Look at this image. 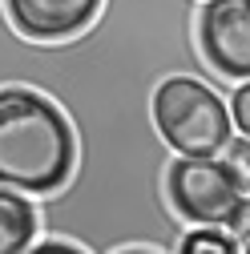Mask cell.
Returning a JSON list of instances; mask_svg holds the SVG:
<instances>
[{
  "mask_svg": "<svg viewBox=\"0 0 250 254\" xmlns=\"http://www.w3.org/2000/svg\"><path fill=\"white\" fill-rule=\"evenodd\" d=\"M198 49L218 77H250V0H206L198 8Z\"/></svg>",
  "mask_w": 250,
  "mask_h": 254,
  "instance_id": "277c9868",
  "label": "cell"
},
{
  "mask_svg": "<svg viewBox=\"0 0 250 254\" xmlns=\"http://www.w3.org/2000/svg\"><path fill=\"white\" fill-rule=\"evenodd\" d=\"M166 190L174 210L194 226H234L250 190L226 166V157H174L166 174Z\"/></svg>",
  "mask_w": 250,
  "mask_h": 254,
  "instance_id": "3957f363",
  "label": "cell"
},
{
  "mask_svg": "<svg viewBox=\"0 0 250 254\" xmlns=\"http://www.w3.org/2000/svg\"><path fill=\"white\" fill-rule=\"evenodd\" d=\"M230 234H234V242H238V250L242 254H250V198H246V206H242V214H238V222L230 226Z\"/></svg>",
  "mask_w": 250,
  "mask_h": 254,
  "instance_id": "30bf717a",
  "label": "cell"
},
{
  "mask_svg": "<svg viewBox=\"0 0 250 254\" xmlns=\"http://www.w3.org/2000/svg\"><path fill=\"white\" fill-rule=\"evenodd\" d=\"M153 125L162 141L182 157H218L234 133L230 105L198 77H166L158 85Z\"/></svg>",
  "mask_w": 250,
  "mask_h": 254,
  "instance_id": "7a4b0ae2",
  "label": "cell"
},
{
  "mask_svg": "<svg viewBox=\"0 0 250 254\" xmlns=\"http://www.w3.org/2000/svg\"><path fill=\"white\" fill-rule=\"evenodd\" d=\"M178 254H242L234 234H226V226H198L182 238Z\"/></svg>",
  "mask_w": 250,
  "mask_h": 254,
  "instance_id": "52a82bcc",
  "label": "cell"
},
{
  "mask_svg": "<svg viewBox=\"0 0 250 254\" xmlns=\"http://www.w3.org/2000/svg\"><path fill=\"white\" fill-rule=\"evenodd\" d=\"M12 24L33 41L73 37L97 16L101 0H4Z\"/></svg>",
  "mask_w": 250,
  "mask_h": 254,
  "instance_id": "5b68a950",
  "label": "cell"
},
{
  "mask_svg": "<svg viewBox=\"0 0 250 254\" xmlns=\"http://www.w3.org/2000/svg\"><path fill=\"white\" fill-rule=\"evenodd\" d=\"M218 157H226V166H230V170L242 178V186L250 190V137H242V141H234V137H230V141H226V149L218 153Z\"/></svg>",
  "mask_w": 250,
  "mask_h": 254,
  "instance_id": "9c48e42d",
  "label": "cell"
},
{
  "mask_svg": "<svg viewBox=\"0 0 250 254\" xmlns=\"http://www.w3.org/2000/svg\"><path fill=\"white\" fill-rule=\"evenodd\" d=\"M77 137L69 117L33 89H0V186L53 194L69 182Z\"/></svg>",
  "mask_w": 250,
  "mask_h": 254,
  "instance_id": "6da1fadb",
  "label": "cell"
},
{
  "mask_svg": "<svg viewBox=\"0 0 250 254\" xmlns=\"http://www.w3.org/2000/svg\"><path fill=\"white\" fill-rule=\"evenodd\" d=\"M121 254H149V250H121Z\"/></svg>",
  "mask_w": 250,
  "mask_h": 254,
  "instance_id": "7c38bea8",
  "label": "cell"
},
{
  "mask_svg": "<svg viewBox=\"0 0 250 254\" xmlns=\"http://www.w3.org/2000/svg\"><path fill=\"white\" fill-rule=\"evenodd\" d=\"M37 238V206L20 190L0 186V254H24Z\"/></svg>",
  "mask_w": 250,
  "mask_h": 254,
  "instance_id": "8992f818",
  "label": "cell"
},
{
  "mask_svg": "<svg viewBox=\"0 0 250 254\" xmlns=\"http://www.w3.org/2000/svg\"><path fill=\"white\" fill-rule=\"evenodd\" d=\"M230 121L242 137H250V77L238 81V89L230 93Z\"/></svg>",
  "mask_w": 250,
  "mask_h": 254,
  "instance_id": "ba28073f",
  "label": "cell"
},
{
  "mask_svg": "<svg viewBox=\"0 0 250 254\" xmlns=\"http://www.w3.org/2000/svg\"><path fill=\"white\" fill-rule=\"evenodd\" d=\"M24 254H85V250H77L69 242H41V246H28Z\"/></svg>",
  "mask_w": 250,
  "mask_h": 254,
  "instance_id": "8fae6325",
  "label": "cell"
}]
</instances>
